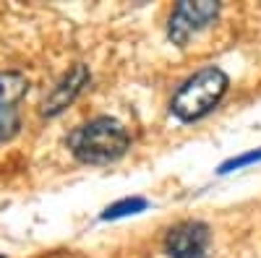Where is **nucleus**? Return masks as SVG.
I'll list each match as a JSON object with an SVG mask.
<instances>
[{
  "label": "nucleus",
  "mask_w": 261,
  "mask_h": 258,
  "mask_svg": "<svg viewBox=\"0 0 261 258\" xmlns=\"http://www.w3.org/2000/svg\"><path fill=\"white\" fill-rule=\"evenodd\" d=\"M220 11H222V6L212 3V0H199V3H188L186 0V3H178L170 16V26H167L170 42L183 47L191 37H196L206 26H212L217 16H220Z\"/></svg>",
  "instance_id": "nucleus-3"
},
{
  "label": "nucleus",
  "mask_w": 261,
  "mask_h": 258,
  "mask_svg": "<svg viewBox=\"0 0 261 258\" xmlns=\"http://www.w3.org/2000/svg\"><path fill=\"white\" fill-rule=\"evenodd\" d=\"M253 162H261V149H256V152H246V154H241V157H232V159H227V162L220 167V172L225 175V172L241 169V167H246V164H253Z\"/></svg>",
  "instance_id": "nucleus-8"
},
{
  "label": "nucleus",
  "mask_w": 261,
  "mask_h": 258,
  "mask_svg": "<svg viewBox=\"0 0 261 258\" xmlns=\"http://www.w3.org/2000/svg\"><path fill=\"white\" fill-rule=\"evenodd\" d=\"M146 209V201L144 198H123L113 206H107L105 214H102V219H120V217H130V214H139Z\"/></svg>",
  "instance_id": "nucleus-7"
},
{
  "label": "nucleus",
  "mask_w": 261,
  "mask_h": 258,
  "mask_svg": "<svg viewBox=\"0 0 261 258\" xmlns=\"http://www.w3.org/2000/svg\"><path fill=\"white\" fill-rule=\"evenodd\" d=\"M227 89H230V78L222 68H217V66L201 68L183 81V86L170 102V110L180 123L201 120L222 102Z\"/></svg>",
  "instance_id": "nucleus-2"
},
{
  "label": "nucleus",
  "mask_w": 261,
  "mask_h": 258,
  "mask_svg": "<svg viewBox=\"0 0 261 258\" xmlns=\"http://www.w3.org/2000/svg\"><path fill=\"white\" fill-rule=\"evenodd\" d=\"M209 227L201 222H180L175 224L167 238L165 250L170 258H206L209 250Z\"/></svg>",
  "instance_id": "nucleus-5"
},
{
  "label": "nucleus",
  "mask_w": 261,
  "mask_h": 258,
  "mask_svg": "<svg viewBox=\"0 0 261 258\" xmlns=\"http://www.w3.org/2000/svg\"><path fill=\"white\" fill-rule=\"evenodd\" d=\"M29 92V78L18 71L0 73V144L18 131V104Z\"/></svg>",
  "instance_id": "nucleus-4"
},
{
  "label": "nucleus",
  "mask_w": 261,
  "mask_h": 258,
  "mask_svg": "<svg viewBox=\"0 0 261 258\" xmlns=\"http://www.w3.org/2000/svg\"><path fill=\"white\" fill-rule=\"evenodd\" d=\"M89 78H92V76H89V71H86L84 66L71 68L68 73L60 78V83L47 94V99L42 102V115H47V118L60 115L65 107H68V104L84 92V86L89 83Z\"/></svg>",
  "instance_id": "nucleus-6"
},
{
  "label": "nucleus",
  "mask_w": 261,
  "mask_h": 258,
  "mask_svg": "<svg viewBox=\"0 0 261 258\" xmlns=\"http://www.w3.org/2000/svg\"><path fill=\"white\" fill-rule=\"evenodd\" d=\"M130 146L128 131L113 118H94L68 136L71 154L84 164H107L120 159Z\"/></svg>",
  "instance_id": "nucleus-1"
},
{
  "label": "nucleus",
  "mask_w": 261,
  "mask_h": 258,
  "mask_svg": "<svg viewBox=\"0 0 261 258\" xmlns=\"http://www.w3.org/2000/svg\"><path fill=\"white\" fill-rule=\"evenodd\" d=\"M0 258H3V255H0Z\"/></svg>",
  "instance_id": "nucleus-9"
}]
</instances>
